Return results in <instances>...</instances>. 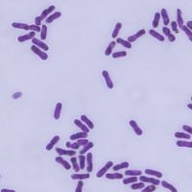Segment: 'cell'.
I'll use <instances>...</instances> for the list:
<instances>
[{
  "mask_svg": "<svg viewBox=\"0 0 192 192\" xmlns=\"http://www.w3.org/2000/svg\"><path fill=\"white\" fill-rule=\"evenodd\" d=\"M0 192H17V191L14 189H11V188H2L0 190Z\"/></svg>",
  "mask_w": 192,
  "mask_h": 192,
  "instance_id": "11a10c76",
  "label": "cell"
},
{
  "mask_svg": "<svg viewBox=\"0 0 192 192\" xmlns=\"http://www.w3.org/2000/svg\"><path fill=\"white\" fill-rule=\"evenodd\" d=\"M55 10H56V7L54 6V5H51L50 7H48L45 10H43V11L41 12V14L39 17H41L42 18V20H43V19H45L48 16H50L52 13L55 12Z\"/></svg>",
  "mask_w": 192,
  "mask_h": 192,
  "instance_id": "d6986e66",
  "label": "cell"
},
{
  "mask_svg": "<svg viewBox=\"0 0 192 192\" xmlns=\"http://www.w3.org/2000/svg\"><path fill=\"white\" fill-rule=\"evenodd\" d=\"M149 34H150L152 37L155 38L156 39H157V41H160V42H163L165 41V37L163 35H160V34L159 32H157L155 29H150V30H149Z\"/></svg>",
  "mask_w": 192,
  "mask_h": 192,
  "instance_id": "44dd1931",
  "label": "cell"
},
{
  "mask_svg": "<svg viewBox=\"0 0 192 192\" xmlns=\"http://www.w3.org/2000/svg\"><path fill=\"white\" fill-rule=\"evenodd\" d=\"M56 152L59 156L63 157V156H68V157H73L76 155V151L75 150H71V149H62L61 147H57L56 148Z\"/></svg>",
  "mask_w": 192,
  "mask_h": 192,
  "instance_id": "8992f818",
  "label": "cell"
},
{
  "mask_svg": "<svg viewBox=\"0 0 192 192\" xmlns=\"http://www.w3.org/2000/svg\"><path fill=\"white\" fill-rule=\"evenodd\" d=\"M60 139H61L60 136H53L52 139H51L50 141H49V143H48V144L46 145V147H45L46 150H47V151L52 150V149L54 148V147L56 146V144L58 143V142L60 141Z\"/></svg>",
  "mask_w": 192,
  "mask_h": 192,
  "instance_id": "ffe728a7",
  "label": "cell"
},
{
  "mask_svg": "<svg viewBox=\"0 0 192 192\" xmlns=\"http://www.w3.org/2000/svg\"><path fill=\"white\" fill-rule=\"evenodd\" d=\"M21 97H22V92L21 91H17L12 95V98H13V99H14V100L19 99V98H21Z\"/></svg>",
  "mask_w": 192,
  "mask_h": 192,
  "instance_id": "f5cc1de1",
  "label": "cell"
},
{
  "mask_svg": "<svg viewBox=\"0 0 192 192\" xmlns=\"http://www.w3.org/2000/svg\"><path fill=\"white\" fill-rule=\"evenodd\" d=\"M129 124H130V126L132 127V129L134 130V132H135V134L136 135V136H142L143 135V131H142V129L139 126V124H137L136 123V121H135L134 119L133 120H130V122H129Z\"/></svg>",
  "mask_w": 192,
  "mask_h": 192,
  "instance_id": "4fadbf2b",
  "label": "cell"
},
{
  "mask_svg": "<svg viewBox=\"0 0 192 192\" xmlns=\"http://www.w3.org/2000/svg\"><path fill=\"white\" fill-rule=\"evenodd\" d=\"M144 173L146 174V176L154 177V178H157V179H161L162 177H163V174H162L160 171L154 170V169H149V168H147V169L144 170Z\"/></svg>",
  "mask_w": 192,
  "mask_h": 192,
  "instance_id": "30bf717a",
  "label": "cell"
},
{
  "mask_svg": "<svg viewBox=\"0 0 192 192\" xmlns=\"http://www.w3.org/2000/svg\"><path fill=\"white\" fill-rule=\"evenodd\" d=\"M83 186H84V181H78V184L75 188V192H83Z\"/></svg>",
  "mask_w": 192,
  "mask_h": 192,
  "instance_id": "7dc6e473",
  "label": "cell"
},
{
  "mask_svg": "<svg viewBox=\"0 0 192 192\" xmlns=\"http://www.w3.org/2000/svg\"><path fill=\"white\" fill-rule=\"evenodd\" d=\"M70 161H71V168H73V170H74L76 173H79L81 169H80V166H79V162H78L77 157L75 156L71 157Z\"/></svg>",
  "mask_w": 192,
  "mask_h": 192,
  "instance_id": "484cf974",
  "label": "cell"
},
{
  "mask_svg": "<svg viewBox=\"0 0 192 192\" xmlns=\"http://www.w3.org/2000/svg\"><path fill=\"white\" fill-rule=\"evenodd\" d=\"M162 33H163V35L167 38L168 37L170 34H172V32H171V30L170 29L167 27V26H164V27H162Z\"/></svg>",
  "mask_w": 192,
  "mask_h": 192,
  "instance_id": "f907efd6",
  "label": "cell"
},
{
  "mask_svg": "<svg viewBox=\"0 0 192 192\" xmlns=\"http://www.w3.org/2000/svg\"><path fill=\"white\" fill-rule=\"evenodd\" d=\"M160 13H159V12L155 13L153 22H152V27H153V28H157V26H159V24H160Z\"/></svg>",
  "mask_w": 192,
  "mask_h": 192,
  "instance_id": "ab89813d",
  "label": "cell"
},
{
  "mask_svg": "<svg viewBox=\"0 0 192 192\" xmlns=\"http://www.w3.org/2000/svg\"><path fill=\"white\" fill-rule=\"evenodd\" d=\"M93 147H94V143L91 141H88L87 144L82 147V150H80V155H85L86 153H87L88 150H90L91 148H93Z\"/></svg>",
  "mask_w": 192,
  "mask_h": 192,
  "instance_id": "836d02e7",
  "label": "cell"
},
{
  "mask_svg": "<svg viewBox=\"0 0 192 192\" xmlns=\"http://www.w3.org/2000/svg\"><path fill=\"white\" fill-rule=\"evenodd\" d=\"M61 16H62V13L61 12H54V13H52L50 14V16H48L45 18V23L46 24L52 23L53 21H55L56 19H58L59 17H61Z\"/></svg>",
  "mask_w": 192,
  "mask_h": 192,
  "instance_id": "ac0fdd59",
  "label": "cell"
},
{
  "mask_svg": "<svg viewBox=\"0 0 192 192\" xmlns=\"http://www.w3.org/2000/svg\"><path fill=\"white\" fill-rule=\"evenodd\" d=\"M139 181H142V183H148L150 184H154V185H159L160 184V179L154 178V177H149V176H144V175H140L139 177Z\"/></svg>",
  "mask_w": 192,
  "mask_h": 192,
  "instance_id": "6da1fadb",
  "label": "cell"
},
{
  "mask_svg": "<svg viewBox=\"0 0 192 192\" xmlns=\"http://www.w3.org/2000/svg\"><path fill=\"white\" fill-rule=\"evenodd\" d=\"M29 31H33L35 33H39L41 32V27L35 25V24H32V25H29Z\"/></svg>",
  "mask_w": 192,
  "mask_h": 192,
  "instance_id": "bcb514c9",
  "label": "cell"
},
{
  "mask_svg": "<svg viewBox=\"0 0 192 192\" xmlns=\"http://www.w3.org/2000/svg\"><path fill=\"white\" fill-rule=\"evenodd\" d=\"M105 176L108 180H122L123 179V174L116 173V172H114V173H106Z\"/></svg>",
  "mask_w": 192,
  "mask_h": 192,
  "instance_id": "4316f807",
  "label": "cell"
},
{
  "mask_svg": "<svg viewBox=\"0 0 192 192\" xmlns=\"http://www.w3.org/2000/svg\"><path fill=\"white\" fill-rule=\"evenodd\" d=\"M169 24L171 25L170 30H172V31H173V33H175V34H179L180 31H179V27H178V24H177V22L176 21H172Z\"/></svg>",
  "mask_w": 192,
  "mask_h": 192,
  "instance_id": "f6af8a7d",
  "label": "cell"
},
{
  "mask_svg": "<svg viewBox=\"0 0 192 192\" xmlns=\"http://www.w3.org/2000/svg\"><path fill=\"white\" fill-rule=\"evenodd\" d=\"M144 186H145L144 183H142V181H136V183L132 184L131 188L133 190H139V189H142Z\"/></svg>",
  "mask_w": 192,
  "mask_h": 192,
  "instance_id": "60d3db41",
  "label": "cell"
},
{
  "mask_svg": "<svg viewBox=\"0 0 192 192\" xmlns=\"http://www.w3.org/2000/svg\"><path fill=\"white\" fill-rule=\"evenodd\" d=\"M41 39L43 41L47 38V33H48V28L46 24H42V27H41Z\"/></svg>",
  "mask_w": 192,
  "mask_h": 192,
  "instance_id": "e575fe53",
  "label": "cell"
},
{
  "mask_svg": "<svg viewBox=\"0 0 192 192\" xmlns=\"http://www.w3.org/2000/svg\"><path fill=\"white\" fill-rule=\"evenodd\" d=\"M176 145L180 148H192V142L190 140H184V139H178L176 142Z\"/></svg>",
  "mask_w": 192,
  "mask_h": 192,
  "instance_id": "9a60e30c",
  "label": "cell"
},
{
  "mask_svg": "<svg viewBox=\"0 0 192 192\" xmlns=\"http://www.w3.org/2000/svg\"><path fill=\"white\" fill-rule=\"evenodd\" d=\"M157 189V186L154 184H149L147 186H144L143 188L141 189V192H154Z\"/></svg>",
  "mask_w": 192,
  "mask_h": 192,
  "instance_id": "ee69618b",
  "label": "cell"
},
{
  "mask_svg": "<svg viewBox=\"0 0 192 192\" xmlns=\"http://www.w3.org/2000/svg\"><path fill=\"white\" fill-rule=\"evenodd\" d=\"M76 142H77L78 145L80 146V147H83V146H85L86 144L88 143V139H82L77 140Z\"/></svg>",
  "mask_w": 192,
  "mask_h": 192,
  "instance_id": "c3c4849f",
  "label": "cell"
},
{
  "mask_svg": "<svg viewBox=\"0 0 192 192\" xmlns=\"http://www.w3.org/2000/svg\"><path fill=\"white\" fill-rule=\"evenodd\" d=\"M142 175V171L139 169H126L125 176L126 177H139Z\"/></svg>",
  "mask_w": 192,
  "mask_h": 192,
  "instance_id": "7402d4cb",
  "label": "cell"
},
{
  "mask_svg": "<svg viewBox=\"0 0 192 192\" xmlns=\"http://www.w3.org/2000/svg\"><path fill=\"white\" fill-rule=\"evenodd\" d=\"M174 136L178 139H184V140H190L191 135L186 134L184 132H176L174 134Z\"/></svg>",
  "mask_w": 192,
  "mask_h": 192,
  "instance_id": "d4e9b609",
  "label": "cell"
},
{
  "mask_svg": "<svg viewBox=\"0 0 192 192\" xmlns=\"http://www.w3.org/2000/svg\"><path fill=\"white\" fill-rule=\"evenodd\" d=\"M55 161L57 162V163L61 164L66 170H70V169H71V165L69 164V162H68L67 160H66L63 159L62 157H61V156L56 157H55Z\"/></svg>",
  "mask_w": 192,
  "mask_h": 192,
  "instance_id": "7c38bea8",
  "label": "cell"
},
{
  "mask_svg": "<svg viewBox=\"0 0 192 192\" xmlns=\"http://www.w3.org/2000/svg\"><path fill=\"white\" fill-rule=\"evenodd\" d=\"M177 24L178 27H181L184 25V19H183V14H181V10L177 9Z\"/></svg>",
  "mask_w": 192,
  "mask_h": 192,
  "instance_id": "d590c367",
  "label": "cell"
},
{
  "mask_svg": "<svg viewBox=\"0 0 192 192\" xmlns=\"http://www.w3.org/2000/svg\"><path fill=\"white\" fill-rule=\"evenodd\" d=\"M160 184H161L162 186H163L164 188L168 189V190L171 191V192H178V189H177L173 184H171L170 183H168V181H160Z\"/></svg>",
  "mask_w": 192,
  "mask_h": 192,
  "instance_id": "1f68e13d",
  "label": "cell"
},
{
  "mask_svg": "<svg viewBox=\"0 0 192 192\" xmlns=\"http://www.w3.org/2000/svg\"><path fill=\"white\" fill-rule=\"evenodd\" d=\"M129 166H130V163L128 161L120 162V163H118V164H114V166H112V170H114V172H117V171H120L122 169H128V167Z\"/></svg>",
  "mask_w": 192,
  "mask_h": 192,
  "instance_id": "603a6c76",
  "label": "cell"
},
{
  "mask_svg": "<svg viewBox=\"0 0 192 192\" xmlns=\"http://www.w3.org/2000/svg\"><path fill=\"white\" fill-rule=\"evenodd\" d=\"M137 181H139V177H126L125 179L122 180V183L124 184H132L136 183Z\"/></svg>",
  "mask_w": 192,
  "mask_h": 192,
  "instance_id": "8d00e7d4",
  "label": "cell"
},
{
  "mask_svg": "<svg viewBox=\"0 0 192 192\" xmlns=\"http://www.w3.org/2000/svg\"><path fill=\"white\" fill-rule=\"evenodd\" d=\"M116 43L120 44V45H122L123 47H125L127 49H131L133 47L132 43H130L128 41H126V39L124 38H116V41H115Z\"/></svg>",
  "mask_w": 192,
  "mask_h": 192,
  "instance_id": "83f0119b",
  "label": "cell"
},
{
  "mask_svg": "<svg viewBox=\"0 0 192 192\" xmlns=\"http://www.w3.org/2000/svg\"><path fill=\"white\" fill-rule=\"evenodd\" d=\"M12 27L16 29H20V30L24 31H29V25L26 23H21V22H13Z\"/></svg>",
  "mask_w": 192,
  "mask_h": 192,
  "instance_id": "f1b7e54d",
  "label": "cell"
},
{
  "mask_svg": "<svg viewBox=\"0 0 192 192\" xmlns=\"http://www.w3.org/2000/svg\"><path fill=\"white\" fill-rule=\"evenodd\" d=\"M0 178H1V175H0Z\"/></svg>",
  "mask_w": 192,
  "mask_h": 192,
  "instance_id": "680465c9",
  "label": "cell"
},
{
  "mask_svg": "<svg viewBox=\"0 0 192 192\" xmlns=\"http://www.w3.org/2000/svg\"><path fill=\"white\" fill-rule=\"evenodd\" d=\"M87 136H88V134L81 131L79 133H76V134H74V135H71L69 136V139H70V141H77V140L82 139H87Z\"/></svg>",
  "mask_w": 192,
  "mask_h": 192,
  "instance_id": "5bb4252c",
  "label": "cell"
},
{
  "mask_svg": "<svg viewBox=\"0 0 192 192\" xmlns=\"http://www.w3.org/2000/svg\"><path fill=\"white\" fill-rule=\"evenodd\" d=\"M185 26L187 27V28L189 29V30H192V20H188Z\"/></svg>",
  "mask_w": 192,
  "mask_h": 192,
  "instance_id": "9f6ffc18",
  "label": "cell"
},
{
  "mask_svg": "<svg viewBox=\"0 0 192 192\" xmlns=\"http://www.w3.org/2000/svg\"><path fill=\"white\" fill-rule=\"evenodd\" d=\"M112 166H114V162H112V161H108L107 163L96 173V177H97V178H102V177L104 176L106 173H108V171H109Z\"/></svg>",
  "mask_w": 192,
  "mask_h": 192,
  "instance_id": "5b68a950",
  "label": "cell"
},
{
  "mask_svg": "<svg viewBox=\"0 0 192 192\" xmlns=\"http://www.w3.org/2000/svg\"><path fill=\"white\" fill-rule=\"evenodd\" d=\"M80 120H81V121L84 123V124H85L90 130H93V129H94V123H93L87 115H85V114L81 115Z\"/></svg>",
  "mask_w": 192,
  "mask_h": 192,
  "instance_id": "2e32d148",
  "label": "cell"
},
{
  "mask_svg": "<svg viewBox=\"0 0 192 192\" xmlns=\"http://www.w3.org/2000/svg\"><path fill=\"white\" fill-rule=\"evenodd\" d=\"M145 34H146L145 29H141V30L137 31L136 34H134V35H132V36H129V37H128L127 41H129L130 43H132V42H135V41H136L137 39H139V38H141L142 36H144Z\"/></svg>",
  "mask_w": 192,
  "mask_h": 192,
  "instance_id": "9c48e42d",
  "label": "cell"
},
{
  "mask_svg": "<svg viewBox=\"0 0 192 192\" xmlns=\"http://www.w3.org/2000/svg\"><path fill=\"white\" fill-rule=\"evenodd\" d=\"M160 17L162 18V20H163L164 26L169 25V23H170V18H169L168 12H167V10L164 9V8H162L161 11H160Z\"/></svg>",
  "mask_w": 192,
  "mask_h": 192,
  "instance_id": "e0dca14e",
  "label": "cell"
},
{
  "mask_svg": "<svg viewBox=\"0 0 192 192\" xmlns=\"http://www.w3.org/2000/svg\"><path fill=\"white\" fill-rule=\"evenodd\" d=\"M34 38H36V33L35 32H33V31H30L29 33L25 34V35H21V36H19L17 38V41L18 42H26L27 41H32V39Z\"/></svg>",
  "mask_w": 192,
  "mask_h": 192,
  "instance_id": "52a82bcc",
  "label": "cell"
},
{
  "mask_svg": "<svg viewBox=\"0 0 192 192\" xmlns=\"http://www.w3.org/2000/svg\"><path fill=\"white\" fill-rule=\"evenodd\" d=\"M35 25L39 26V27H41V26L42 25V18H41V17H39V16L35 17Z\"/></svg>",
  "mask_w": 192,
  "mask_h": 192,
  "instance_id": "816d5d0a",
  "label": "cell"
},
{
  "mask_svg": "<svg viewBox=\"0 0 192 192\" xmlns=\"http://www.w3.org/2000/svg\"><path fill=\"white\" fill-rule=\"evenodd\" d=\"M74 124H75L78 128H80L82 132H85V133H87V134H88V133H90V130L88 129V128L80 120V119H75V120H74Z\"/></svg>",
  "mask_w": 192,
  "mask_h": 192,
  "instance_id": "f546056e",
  "label": "cell"
},
{
  "mask_svg": "<svg viewBox=\"0 0 192 192\" xmlns=\"http://www.w3.org/2000/svg\"><path fill=\"white\" fill-rule=\"evenodd\" d=\"M115 45H116L115 41H112L111 42H110V44L107 46L106 50H105V52H104V53H105V56H107V57L111 56V54H112V51H114V49Z\"/></svg>",
  "mask_w": 192,
  "mask_h": 192,
  "instance_id": "4dcf8cb0",
  "label": "cell"
},
{
  "mask_svg": "<svg viewBox=\"0 0 192 192\" xmlns=\"http://www.w3.org/2000/svg\"><path fill=\"white\" fill-rule=\"evenodd\" d=\"M183 130H184V133H186V134L192 135V128H191V126H189V125H184L183 126Z\"/></svg>",
  "mask_w": 192,
  "mask_h": 192,
  "instance_id": "681fc988",
  "label": "cell"
},
{
  "mask_svg": "<svg viewBox=\"0 0 192 192\" xmlns=\"http://www.w3.org/2000/svg\"><path fill=\"white\" fill-rule=\"evenodd\" d=\"M114 59H118V58H125L127 56V52L126 51H117V52H114L111 55Z\"/></svg>",
  "mask_w": 192,
  "mask_h": 192,
  "instance_id": "b9f144b4",
  "label": "cell"
},
{
  "mask_svg": "<svg viewBox=\"0 0 192 192\" xmlns=\"http://www.w3.org/2000/svg\"><path fill=\"white\" fill-rule=\"evenodd\" d=\"M78 162H79V166H80V169L83 170L86 168V156L85 155H79V157H77Z\"/></svg>",
  "mask_w": 192,
  "mask_h": 192,
  "instance_id": "74e56055",
  "label": "cell"
},
{
  "mask_svg": "<svg viewBox=\"0 0 192 192\" xmlns=\"http://www.w3.org/2000/svg\"><path fill=\"white\" fill-rule=\"evenodd\" d=\"M31 50H32L33 53H35L36 55H37L39 59H41V60H42V61H47V60H48V58H49L48 54H47L45 51L41 50V48H38V47H37V46H35V45H32V46H31Z\"/></svg>",
  "mask_w": 192,
  "mask_h": 192,
  "instance_id": "7a4b0ae2",
  "label": "cell"
},
{
  "mask_svg": "<svg viewBox=\"0 0 192 192\" xmlns=\"http://www.w3.org/2000/svg\"><path fill=\"white\" fill-rule=\"evenodd\" d=\"M62 109V104L61 102H58L56 104V107H55V111H54V119H55V120L60 119Z\"/></svg>",
  "mask_w": 192,
  "mask_h": 192,
  "instance_id": "cb8c5ba5",
  "label": "cell"
},
{
  "mask_svg": "<svg viewBox=\"0 0 192 192\" xmlns=\"http://www.w3.org/2000/svg\"><path fill=\"white\" fill-rule=\"evenodd\" d=\"M167 39H168V41L170 42H174L176 41V36L173 35V34H170V35L167 37Z\"/></svg>",
  "mask_w": 192,
  "mask_h": 192,
  "instance_id": "db71d44e",
  "label": "cell"
},
{
  "mask_svg": "<svg viewBox=\"0 0 192 192\" xmlns=\"http://www.w3.org/2000/svg\"><path fill=\"white\" fill-rule=\"evenodd\" d=\"M32 42H33V45H35V46H37L38 48H41V50H43V51L46 52V51L49 50V46L47 45L45 42H43L41 39H38L37 38H34L32 39Z\"/></svg>",
  "mask_w": 192,
  "mask_h": 192,
  "instance_id": "ba28073f",
  "label": "cell"
},
{
  "mask_svg": "<svg viewBox=\"0 0 192 192\" xmlns=\"http://www.w3.org/2000/svg\"><path fill=\"white\" fill-rule=\"evenodd\" d=\"M121 28H122V23L121 22H117L115 24V26H114V31H112V33H111V38H118V35H119V32L121 30Z\"/></svg>",
  "mask_w": 192,
  "mask_h": 192,
  "instance_id": "d6a6232c",
  "label": "cell"
},
{
  "mask_svg": "<svg viewBox=\"0 0 192 192\" xmlns=\"http://www.w3.org/2000/svg\"><path fill=\"white\" fill-rule=\"evenodd\" d=\"M66 146L67 149H71V150H75V151L81 148V147L78 145L77 142H72V141H67L66 143Z\"/></svg>",
  "mask_w": 192,
  "mask_h": 192,
  "instance_id": "f35d334b",
  "label": "cell"
},
{
  "mask_svg": "<svg viewBox=\"0 0 192 192\" xmlns=\"http://www.w3.org/2000/svg\"><path fill=\"white\" fill-rule=\"evenodd\" d=\"M73 181H85L90 178V173H75L70 176Z\"/></svg>",
  "mask_w": 192,
  "mask_h": 192,
  "instance_id": "8fae6325",
  "label": "cell"
},
{
  "mask_svg": "<svg viewBox=\"0 0 192 192\" xmlns=\"http://www.w3.org/2000/svg\"><path fill=\"white\" fill-rule=\"evenodd\" d=\"M180 28H181V31H184V32L185 33V35L188 37L189 41H192V31H191V30H189V29H188L187 27H186V26L184 25H184L181 26V27H180Z\"/></svg>",
  "mask_w": 192,
  "mask_h": 192,
  "instance_id": "7bdbcfd3",
  "label": "cell"
},
{
  "mask_svg": "<svg viewBox=\"0 0 192 192\" xmlns=\"http://www.w3.org/2000/svg\"><path fill=\"white\" fill-rule=\"evenodd\" d=\"M187 108L189 110H192V105H191V103H189V104H187Z\"/></svg>",
  "mask_w": 192,
  "mask_h": 192,
  "instance_id": "6f0895ef",
  "label": "cell"
},
{
  "mask_svg": "<svg viewBox=\"0 0 192 192\" xmlns=\"http://www.w3.org/2000/svg\"><path fill=\"white\" fill-rule=\"evenodd\" d=\"M86 169L87 173H91L93 171V155L90 152H88L86 156Z\"/></svg>",
  "mask_w": 192,
  "mask_h": 192,
  "instance_id": "3957f363",
  "label": "cell"
},
{
  "mask_svg": "<svg viewBox=\"0 0 192 192\" xmlns=\"http://www.w3.org/2000/svg\"><path fill=\"white\" fill-rule=\"evenodd\" d=\"M102 76H103V78H104V81L106 83L107 87L110 88V90H112V88L114 87V82H112V80H111L109 71H108V70H103L102 71Z\"/></svg>",
  "mask_w": 192,
  "mask_h": 192,
  "instance_id": "277c9868",
  "label": "cell"
}]
</instances>
